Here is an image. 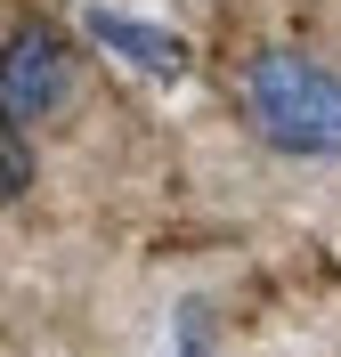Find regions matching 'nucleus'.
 <instances>
[{
    "mask_svg": "<svg viewBox=\"0 0 341 357\" xmlns=\"http://www.w3.org/2000/svg\"><path fill=\"white\" fill-rule=\"evenodd\" d=\"M244 122L268 138L276 155L341 162V73L301 57V49H268L244 73Z\"/></svg>",
    "mask_w": 341,
    "mask_h": 357,
    "instance_id": "1",
    "label": "nucleus"
},
{
    "mask_svg": "<svg viewBox=\"0 0 341 357\" xmlns=\"http://www.w3.org/2000/svg\"><path fill=\"white\" fill-rule=\"evenodd\" d=\"M73 106V49L49 24H17L0 41V114L8 122H57Z\"/></svg>",
    "mask_w": 341,
    "mask_h": 357,
    "instance_id": "2",
    "label": "nucleus"
},
{
    "mask_svg": "<svg viewBox=\"0 0 341 357\" xmlns=\"http://www.w3.org/2000/svg\"><path fill=\"white\" fill-rule=\"evenodd\" d=\"M82 24H90V33H98V41H106V49H114V57H122L130 73H146V82H179L187 49L171 41L162 24H146V17H122V8H90Z\"/></svg>",
    "mask_w": 341,
    "mask_h": 357,
    "instance_id": "3",
    "label": "nucleus"
},
{
    "mask_svg": "<svg viewBox=\"0 0 341 357\" xmlns=\"http://www.w3.org/2000/svg\"><path fill=\"white\" fill-rule=\"evenodd\" d=\"M24 187H33V146H24V130L0 114V203H17Z\"/></svg>",
    "mask_w": 341,
    "mask_h": 357,
    "instance_id": "4",
    "label": "nucleus"
},
{
    "mask_svg": "<svg viewBox=\"0 0 341 357\" xmlns=\"http://www.w3.org/2000/svg\"><path fill=\"white\" fill-rule=\"evenodd\" d=\"M171 357H211V309L204 301H179V317H171Z\"/></svg>",
    "mask_w": 341,
    "mask_h": 357,
    "instance_id": "5",
    "label": "nucleus"
}]
</instances>
